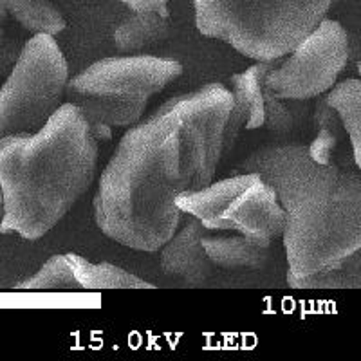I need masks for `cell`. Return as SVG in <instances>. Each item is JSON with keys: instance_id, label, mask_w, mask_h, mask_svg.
<instances>
[{"instance_id": "6da1fadb", "label": "cell", "mask_w": 361, "mask_h": 361, "mask_svg": "<svg viewBox=\"0 0 361 361\" xmlns=\"http://www.w3.org/2000/svg\"><path fill=\"white\" fill-rule=\"evenodd\" d=\"M231 90L222 83L170 98L145 121L132 125L99 179L94 221L125 247L156 253L179 228L180 193L214 180Z\"/></svg>"}, {"instance_id": "7a4b0ae2", "label": "cell", "mask_w": 361, "mask_h": 361, "mask_svg": "<svg viewBox=\"0 0 361 361\" xmlns=\"http://www.w3.org/2000/svg\"><path fill=\"white\" fill-rule=\"evenodd\" d=\"M257 172L276 192L286 214L288 283L338 269L361 250V176L357 169L318 164L307 145L279 141L257 148L235 173Z\"/></svg>"}, {"instance_id": "3957f363", "label": "cell", "mask_w": 361, "mask_h": 361, "mask_svg": "<svg viewBox=\"0 0 361 361\" xmlns=\"http://www.w3.org/2000/svg\"><path fill=\"white\" fill-rule=\"evenodd\" d=\"M98 140L76 105L63 102L33 134L0 140V233L38 240L94 183Z\"/></svg>"}, {"instance_id": "277c9868", "label": "cell", "mask_w": 361, "mask_h": 361, "mask_svg": "<svg viewBox=\"0 0 361 361\" xmlns=\"http://www.w3.org/2000/svg\"><path fill=\"white\" fill-rule=\"evenodd\" d=\"M336 0H193L202 37L231 45L255 62L288 56Z\"/></svg>"}, {"instance_id": "5b68a950", "label": "cell", "mask_w": 361, "mask_h": 361, "mask_svg": "<svg viewBox=\"0 0 361 361\" xmlns=\"http://www.w3.org/2000/svg\"><path fill=\"white\" fill-rule=\"evenodd\" d=\"M176 206L208 231H235L266 247L282 237L286 226L275 188L257 172L235 173L197 192L180 193Z\"/></svg>"}, {"instance_id": "8992f818", "label": "cell", "mask_w": 361, "mask_h": 361, "mask_svg": "<svg viewBox=\"0 0 361 361\" xmlns=\"http://www.w3.org/2000/svg\"><path fill=\"white\" fill-rule=\"evenodd\" d=\"M67 80L69 66L54 37L33 35L0 87V140L37 132L66 99Z\"/></svg>"}, {"instance_id": "52a82bcc", "label": "cell", "mask_w": 361, "mask_h": 361, "mask_svg": "<svg viewBox=\"0 0 361 361\" xmlns=\"http://www.w3.org/2000/svg\"><path fill=\"white\" fill-rule=\"evenodd\" d=\"M349 62V33L338 20L324 18L264 80L275 98L309 102L325 94Z\"/></svg>"}, {"instance_id": "ba28073f", "label": "cell", "mask_w": 361, "mask_h": 361, "mask_svg": "<svg viewBox=\"0 0 361 361\" xmlns=\"http://www.w3.org/2000/svg\"><path fill=\"white\" fill-rule=\"evenodd\" d=\"M183 74L173 58L150 54H125L98 60L69 76L66 98L73 96H125L150 99Z\"/></svg>"}, {"instance_id": "9c48e42d", "label": "cell", "mask_w": 361, "mask_h": 361, "mask_svg": "<svg viewBox=\"0 0 361 361\" xmlns=\"http://www.w3.org/2000/svg\"><path fill=\"white\" fill-rule=\"evenodd\" d=\"M276 62H257L231 76V109L222 134L224 157L231 152L244 128L257 130L264 127V80Z\"/></svg>"}, {"instance_id": "30bf717a", "label": "cell", "mask_w": 361, "mask_h": 361, "mask_svg": "<svg viewBox=\"0 0 361 361\" xmlns=\"http://www.w3.org/2000/svg\"><path fill=\"white\" fill-rule=\"evenodd\" d=\"M208 233L195 217H190L183 228H177L169 243L159 247V264L166 276L179 279L188 286H202L214 276L217 267L202 250V237Z\"/></svg>"}, {"instance_id": "8fae6325", "label": "cell", "mask_w": 361, "mask_h": 361, "mask_svg": "<svg viewBox=\"0 0 361 361\" xmlns=\"http://www.w3.org/2000/svg\"><path fill=\"white\" fill-rule=\"evenodd\" d=\"M201 244L212 264L226 271H257L262 269L269 260V247L260 246L244 235L206 233Z\"/></svg>"}, {"instance_id": "7c38bea8", "label": "cell", "mask_w": 361, "mask_h": 361, "mask_svg": "<svg viewBox=\"0 0 361 361\" xmlns=\"http://www.w3.org/2000/svg\"><path fill=\"white\" fill-rule=\"evenodd\" d=\"M172 18L159 13H132L121 24L116 25L112 42L121 53H137L150 49L170 37Z\"/></svg>"}, {"instance_id": "4fadbf2b", "label": "cell", "mask_w": 361, "mask_h": 361, "mask_svg": "<svg viewBox=\"0 0 361 361\" xmlns=\"http://www.w3.org/2000/svg\"><path fill=\"white\" fill-rule=\"evenodd\" d=\"M73 275L80 291H103V289H156V286L141 276L128 273L111 262H90L82 255L67 253Z\"/></svg>"}, {"instance_id": "5bb4252c", "label": "cell", "mask_w": 361, "mask_h": 361, "mask_svg": "<svg viewBox=\"0 0 361 361\" xmlns=\"http://www.w3.org/2000/svg\"><path fill=\"white\" fill-rule=\"evenodd\" d=\"M325 103L336 112L353 147L354 166L361 164V83L357 78L334 83L324 94Z\"/></svg>"}, {"instance_id": "9a60e30c", "label": "cell", "mask_w": 361, "mask_h": 361, "mask_svg": "<svg viewBox=\"0 0 361 361\" xmlns=\"http://www.w3.org/2000/svg\"><path fill=\"white\" fill-rule=\"evenodd\" d=\"M9 17L31 35L56 37L67 22L51 0H4Z\"/></svg>"}, {"instance_id": "2e32d148", "label": "cell", "mask_w": 361, "mask_h": 361, "mask_svg": "<svg viewBox=\"0 0 361 361\" xmlns=\"http://www.w3.org/2000/svg\"><path fill=\"white\" fill-rule=\"evenodd\" d=\"M311 121L316 128V134L311 143L307 145V154L314 163L331 164L336 152L341 135L345 134L336 112L325 103L324 94L318 96L311 112Z\"/></svg>"}, {"instance_id": "e0dca14e", "label": "cell", "mask_w": 361, "mask_h": 361, "mask_svg": "<svg viewBox=\"0 0 361 361\" xmlns=\"http://www.w3.org/2000/svg\"><path fill=\"white\" fill-rule=\"evenodd\" d=\"M311 119L307 102L275 98L264 89V127L279 137H296Z\"/></svg>"}, {"instance_id": "ac0fdd59", "label": "cell", "mask_w": 361, "mask_h": 361, "mask_svg": "<svg viewBox=\"0 0 361 361\" xmlns=\"http://www.w3.org/2000/svg\"><path fill=\"white\" fill-rule=\"evenodd\" d=\"M17 291H80L67 260V253L53 255L42 264L33 276L22 280L15 286Z\"/></svg>"}, {"instance_id": "d6986e66", "label": "cell", "mask_w": 361, "mask_h": 361, "mask_svg": "<svg viewBox=\"0 0 361 361\" xmlns=\"http://www.w3.org/2000/svg\"><path fill=\"white\" fill-rule=\"evenodd\" d=\"M22 45L8 31L6 25H0V74L11 73L13 66L20 56Z\"/></svg>"}, {"instance_id": "ffe728a7", "label": "cell", "mask_w": 361, "mask_h": 361, "mask_svg": "<svg viewBox=\"0 0 361 361\" xmlns=\"http://www.w3.org/2000/svg\"><path fill=\"white\" fill-rule=\"evenodd\" d=\"M132 13H159L170 15L169 0H121Z\"/></svg>"}, {"instance_id": "44dd1931", "label": "cell", "mask_w": 361, "mask_h": 361, "mask_svg": "<svg viewBox=\"0 0 361 361\" xmlns=\"http://www.w3.org/2000/svg\"><path fill=\"white\" fill-rule=\"evenodd\" d=\"M8 20H9L8 8H6L4 0H0V25H8Z\"/></svg>"}]
</instances>
